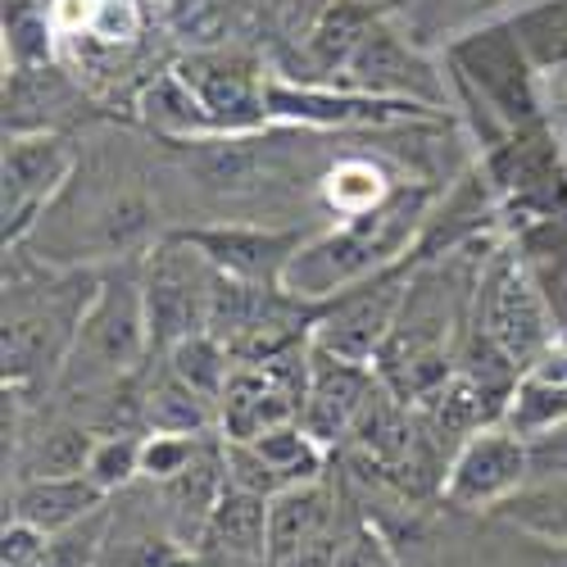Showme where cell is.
<instances>
[{"label":"cell","instance_id":"6da1fadb","mask_svg":"<svg viewBox=\"0 0 567 567\" xmlns=\"http://www.w3.org/2000/svg\"><path fill=\"white\" fill-rule=\"evenodd\" d=\"M467 337H477L495 354H504L517 372L545 359V350L558 341L554 309L540 291L536 272L517 246H499L486 255L477 272V291H472V322Z\"/></svg>","mask_w":567,"mask_h":567},{"label":"cell","instance_id":"7a4b0ae2","mask_svg":"<svg viewBox=\"0 0 567 567\" xmlns=\"http://www.w3.org/2000/svg\"><path fill=\"white\" fill-rule=\"evenodd\" d=\"M151 346V322H146V300H141V272H110L96 296H91L78 341L64 359V377L73 386L91 391L101 382H118V377L136 372Z\"/></svg>","mask_w":567,"mask_h":567},{"label":"cell","instance_id":"3957f363","mask_svg":"<svg viewBox=\"0 0 567 567\" xmlns=\"http://www.w3.org/2000/svg\"><path fill=\"white\" fill-rule=\"evenodd\" d=\"M450 60H454V78L467 91V101H482L508 132L545 123L540 73L508 19H491L482 28H472L467 37H458L450 45Z\"/></svg>","mask_w":567,"mask_h":567},{"label":"cell","instance_id":"277c9868","mask_svg":"<svg viewBox=\"0 0 567 567\" xmlns=\"http://www.w3.org/2000/svg\"><path fill=\"white\" fill-rule=\"evenodd\" d=\"M309 372H313L309 337L268 354V359L236 363L223 395H218V436L255 441L272 427L300 422V409L309 395Z\"/></svg>","mask_w":567,"mask_h":567},{"label":"cell","instance_id":"5b68a950","mask_svg":"<svg viewBox=\"0 0 567 567\" xmlns=\"http://www.w3.org/2000/svg\"><path fill=\"white\" fill-rule=\"evenodd\" d=\"M413 264H417V255H409L404 264L359 281V287L341 291L337 300L318 305L313 327H309V346L322 350V354H332V359H341V363L372 368L377 354H382V346H386V337H391L395 318H400Z\"/></svg>","mask_w":567,"mask_h":567},{"label":"cell","instance_id":"8992f818","mask_svg":"<svg viewBox=\"0 0 567 567\" xmlns=\"http://www.w3.org/2000/svg\"><path fill=\"white\" fill-rule=\"evenodd\" d=\"M482 173L495 186L499 209L517 214L523 227L540 218H567V159L545 123L513 127L504 141H495Z\"/></svg>","mask_w":567,"mask_h":567},{"label":"cell","instance_id":"52a82bcc","mask_svg":"<svg viewBox=\"0 0 567 567\" xmlns=\"http://www.w3.org/2000/svg\"><path fill=\"white\" fill-rule=\"evenodd\" d=\"M214 277L218 268L192 241H182L177 231L146 255V264H141V300H146L155 350H173L177 341L205 332Z\"/></svg>","mask_w":567,"mask_h":567},{"label":"cell","instance_id":"ba28073f","mask_svg":"<svg viewBox=\"0 0 567 567\" xmlns=\"http://www.w3.org/2000/svg\"><path fill=\"white\" fill-rule=\"evenodd\" d=\"M527 482H532L527 436L513 432L508 422H491V427L472 432L454 450V458L445 463V477H441V495L454 508L482 513V508L508 504Z\"/></svg>","mask_w":567,"mask_h":567},{"label":"cell","instance_id":"9c48e42d","mask_svg":"<svg viewBox=\"0 0 567 567\" xmlns=\"http://www.w3.org/2000/svg\"><path fill=\"white\" fill-rule=\"evenodd\" d=\"M186 86L200 96V105L209 110L214 127L223 136H241V132H259L268 127V73L255 55L246 51H227V45H200V51L182 55L173 64Z\"/></svg>","mask_w":567,"mask_h":567},{"label":"cell","instance_id":"30bf717a","mask_svg":"<svg viewBox=\"0 0 567 567\" xmlns=\"http://www.w3.org/2000/svg\"><path fill=\"white\" fill-rule=\"evenodd\" d=\"M268 118L272 123H300V127H391V123H427L441 118V110L372 96L359 86H332V82H268Z\"/></svg>","mask_w":567,"mask_h":567},{"label":"cell","instance_id":"8fae6325","mask_svg":"<svg viewBox=\"0 0 567 567\" xmlns=\"http://www.w3.org/2000/svg\"><path fill=\"white\" fill-rule=\"evenodd\" d=\"M78 155L60 132H10L6 136V186H0V218H6V250L19 246L37 214L51 205L73 173Z\"/></svg>","mask_w":567,"mask_h":567},{"label":"cell","instance_id":"7c38bea8","mask_svg":"<svg viewBox=\"0 0 567 567\" xmlns=\"http://www.w3.org/2000/svg\"><path fill=\"white\" fill-rule=\"evenodd\" d=\"M341 86H359V91H372V96H395V101H417V105L445 110V86H441L436 64L427 55H417L413 45L400 32H391L382 19L363 32L354 55L346 60Z\"/></svg>","mask_w":567,"mask_h":567},{"label":"cell","instance_id":"4fadbf2b","mask_svg":"<svg viewBox=\"0 0 567 567\" xmlns=\"http://www.w3.org/2000/svg\"><path fill=\"white\" fill-rule=\"evenodd\" d=\"M192 241L218 272L259 281V287H281L291 255L305 246V231L287 227H255V223H214V227H186L177 231Z\"/></svg>","mask_w":567,"mask_h":567},{"label":"cell","instance_id":"5bb4252c","mask_svg":"<svg viewBox=\"0 0 567 567\" xmlns=\"http://www.w3.org/2000/svg\"><path fill=\"white\" fill-rule=\"evenodd\" d=\"M91 296L96 291L64 305V291H60L55 300L6 313V382H28L41 368H64Z\"/></svg>","mask_w":567,"mask_h":567},{"label":"cell","instance_id":"9a60e30c","mask_svg":"<svg viewBox=\"0 0 567 567\" xmlns=\"http://www.w3.org/2000/svg\"><path fill=\"white\" fill-rule=\"evenodd\" d=\"M377 391V372L363 363H341L332 354L313 350V372H309V395L300 409V427L318 445H341L354 436L359 417Z\"/></svg>","mask_w":567,"mask_h":567},{"label":"cell","instance_id":"2e32d148","mask_svg":"<svg viewBox=\"0 0 567 567\" xmlns=\"http://www.w3.org/2000/svg\"><path fill=\"white\" fill-rule=\"evenodd\" d=\"M196 554L209 567H272L268 563V499L250 491H231L218 499L205 523Z\"/></svg>","mask_w":567,"mask_h":567},{"label":"cell","instance_id":"e0dca14e","mask_svg":"<svg viewBox=\"0 0 567 567\" xmlns=\"http://www.w3.org/2000/svg\"><path fill=\"white\" fill-rule=\"evenodd\" d=\"M332 527H341V517H337V495L322 477L277 491L268 499V563L272 567L287 563Z\"/></svg>","mask_w":567,"mask_h":567},{"label":"cell","instance_id":"ac0fdd59","mask_svg":"<svg viewBox=\"0 0 567 567\" xmlns=\"http://www.w3.org/2000/svg\"><path fill=\"white\" fill-rule=\"evenodd\" d=\"M110 504V495L86 477V472H55V477H23L10 491V517L41 527V532H64L82 523L86 513Z\"/></svg>","mask_w":567,"mask_h":567},{"label":"cell","instance_id":"d6986e66","mask_svg":"<svg viewBox=\"0 0 567 567\" xmlns=\"http://www.w3.org/2000/svg\"><path fill=\"white\" fill-rule=\"evenodd\" d=\"M136 118L146 123L155 136H164L168 146H192V141H205V136H223L209 118V110L200 105V96L177 69L168 73H155L146 86L136 91Z\"/></svg>","mask_w":567,"mask_h":567},{"label":"cell","instance_id":"ffe728a7","mask_svg":"<svg viewBox=\"0 0 567 567\" xmlns=\"http://www.w3.org/2000/svg\"><path fill=\"white\" fill-rule=\"evenodd\" d=\"M318 192H322L327 209H332L341 223H350V218H363L372 209H382L400 192V182L391 177L386 164H377L368 155H346V159H337L332 168L322 173Z\"/></svg>","mask_w":567,"mask_h":567},{"label":"cell","instance_id":"44dd1931","mask_svg":"<svg viewBox=\"0 0 567 567\" xmlns=\"http://www.w3.org/2000/svg\"><path fill=\"white\" fill-rule=\"evenodd\" d=\"M141 422L146 432H173V436H214L218 432V404L186 386L168 368L159 382L141 395Z\"/></svg>","mask_w":567,"mask_h":567},{"label":"cell","instance_id":"7402d4cb","mask_svg":"<svg viewBox=\"0 0 567 567\" xmlns=\"http://www.w3.org/2000/svg\"><path fill=\"white\" fill-rule=\"evenodd\" d=\"M504 523H513L517 532H527L532 540H549V545H567V477L554 482H527L508 504L495 508Z\"/></svg>","mask_w":567,"mask_h":567},{"label":"cell","instance_id":"603a6c76","mask_svg":"<svg viewBox=\"0 0 567 567\" xmlns=\"http://www.w3.org/2000/svg\"><path fill=\"white\" fill-rule=\"evenodd\" d=\"M6 55H10L14 73L55 64L60 37H55V23H51V14H45V6H32V0L6 6Z\"/></svg>","mask_w":567,"mask_h":567},{"label":"cell","instance_id":"cb8c5ba5","mask_svg":"<svg viewBox=\"0 0 567 567\" xmlns=\"http://www.w3.org/2000/svg\"><path fill=\"white\" fill-rule=\"evenodd\" d=\"M508 23L523 41V51L532 55L536 73L567 64V0H540V6L508 14Z\"/></svg>","mask_w":567,"mask_h":567},{"label":"cell","instance_id":"d4e9b609","mask_svg":"<svg viewBox=\"0 0 567 567\" xmlns=\"http://www.w3.org/2000/svg\"><path fill=\"white\" fill-rule=\"evenodd\" d=\"M268 463L272 472L287 486H300V482H318L322 477V467H327V445H318L300 422H287V427H272L264 436L250 441Z\"/></svg>","mask_w":567,"mask_h":567},{"label":"cell","instance_id":"484cf974","mask_svg":"<svg viewBox=\"0 0 567 567\" xmlns=\"http://www.w3.org/2000/svg\"><path fill=\"white\" fill-rule=\"evenodd\" d=\"M168 368L182 377L186 386H196L200 395H209V400L218 404V395H223V386H227L236 359H231V350H227L214 332H196V337H186V341H177V346L168 350Z\"/></svg>","mask_w":567,"mask_h":567},{"label":"cell","instance_id":"4316f807","mask_svg":"<svg viewBox=\"0 0 567 567\" xmlns=\"http://www.w3.org/2000/svg\"><path fill=\"white\" fill-rule=\"evenodd\" d=\"M110 523H114V504H101L96 513H86L82 523L51 532L45 545V563L41 567H101L105 558V540H110Z\"/></svg>","mask_w":567,"mask_h":567},{"label":"cell","instance_id":"83f0119b","mask_svg":"<svg viewBox=\"0 0 567 567\" xmlns=\"http://www.w3.org/2000/svg\"><path fill=\"white\" fill-rule=\"evenodd\" d=\"M141 441L146 436H132V432H114V436H101L86 454V477L96 482L110 499L123 495L132 482H141Z\"/></svg>","mask_w":567,"mask_h":567},{"label":"cell","instance_id":"f1b7e54d","mask_svg":"<svg viewBox=\"0 0 567 567\" xmlns=\"http://www.w3.org/2000/svg\"><path fill=\"white\" fill-rule=\"evenodd\" d=\"M209 445V436H173V432H146L141 441V482H173L177 472L196 463V454Z\"/></svg>","mask_w":567,"mask_h":567},{"label":"cell","instance_id":"f546056e","mask_svg":"<svg viewBox=\"0 0 567 567\" xmlns=\"http://www.w3.org/2000/svg\"><path fill=\"white\" fill-rule=\"evenodd\" d=\"M51 532H41L23 517H6V536H0V567H41Z\"/></svg>","mask_w":567,"mask_h":567},{"label":"cell","instance_id":"4dcf8cb0","mask_svg":"<svg viewBox=\"0 0 567 567\" xmlns=\"http://www.w3.org/2000/svg\"><path fill=\"white\" fill-rule=\"evenodd\" d=\"M527 454H532V482L567 477V417L554 422V427H545V432H532Z\"/></svg>","mask_w":567,"mask_h":567},{"label":"cell","instance_id":"1f68e13d","mask_svg":"<svg viewBox=\"0 0 567 567\" xmlns=\"http://www.w3.org/2000/svg\"><path fill=\"white\" fill-rule=\"evenodd\" d=\"M341 567H400V563H395L391 545L377 536L372 527H359L354 540H350L346 554H341Z\"/></svg>","mask_w":567,"mask_h":567},{"label":"cell","instance_id":"d6a6232c","mask_svg":"<svg viewBox=\"0 0 567 567\" xmlns=\"http://www.w3.org/2000/svg\"><path fill=\"white\" fill-rule=\"evenodd\" d=\"M536 545H540L536 567H567V545H549V540H536Z\"/></svg>","mask_w":567,"mask_h":567},{"label":"cell","instance_id":"836d02e7","mask_svg":"<svg viewBox=\"0 0 567 567\" xmlns=\"http://www.w3.org/2000/svg\"><path fill=\"white\" fill-rule=\"evenodd\" d=\"M499 6H504L508 14H517V10H527V6H540V0H499ZM508 14H504V19H508Z\"/></svg>","mask_w":567,"mask_h":567},{"label":"cell","instance_id":"e575fe53","mask_svg":"<svg viewBox=\"0 0 567 567\" xmlns=\"http://www.w3.org/2000/svg\"><path fill=\"white\" fill-rule=\"evenodd\" d=\"M372 6H391V0H372Z\"/></svg>","mask_w":567,"mask_h":567}]
</instances>
